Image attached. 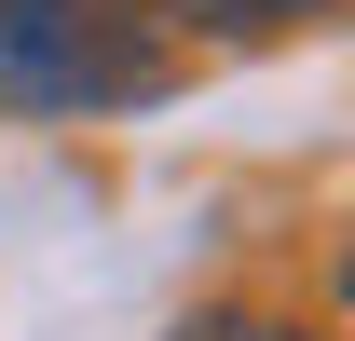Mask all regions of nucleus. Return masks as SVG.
I'll return each instance as SVG.
<instances>
[{
    "instance_id": "f257e3e1",
    "label": "nucleus",
    "mask_w": 355,
    "mask_h": 341,
    "mask_svg": "<svg viewBox=\"0 0 355 341\" xmlns=\"http://www.w3.org/2000/svg\"><path fill=\"white\" fill-rule=\"evenodd\" d=\"M178 69L150 0H0V110L14 123H110Z\"/></svg>"
},
{
    "instance_id": "f03ea898",
    "label": "nucleus",
    "mask_w": 355,
    "mask_h": 341,
    "mask_svg": "<svg viewBox=\"0 0 355 341\" xmlns=\"http://www.w3.org/2000/svg\"><path fill=\"white\" fill-rule=\"evenodd\" d=\"M178 28H205V42H273V28H314V14H342V0H164Z\"/></svg>"
},
{
    "instance_id": "7ed1b4c3",
    "label": "nucleus",
    "mask_w": 355,
    "mask_h": 341,
    "mask_svg": "<svg viewBox=\"0 0 355 341\" xmlns=\"http://www.w3.org/2000/svg\"><path fill=\"white\" fill-rule=\"evenodd\" d=\"M178 341H301V328H273V314H205V328H178Z\"/></svg>"
}]
</instances>
